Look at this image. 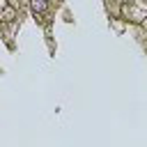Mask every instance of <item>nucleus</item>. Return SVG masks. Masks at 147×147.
<instances>
[{
	"mask_svg": "<svg viewBox=\"0 0 147 147\" xmlns=\"http://www.w3.org/2000/svg\"><path fill=\"white\" fill-rule=\"evenodd\" d=\"M126 16L136 23H140L142 18H147V0H131L126 7Z\"/></svg>",
	"mask_w": 147,
	"mask_h": 147,
	"instance_id": "nucleus-1",
	"label": "nucleus"
},
{
	"mask_svg": "<svg viewBox=\"0 0 147 147\" xmlns=\"http://www.w3.org/2000/svg\"><path fill=\"white\" fill-rule=\"evenodd\" d=\"M14 18H16V9H14V7H5V9L0 11V21L9 23V21H14Z\"/></svg>",
	"mask_w": 147,
	"mask_h": 147,
	"instance_id": "nucleus-2",
	"label": "nucleus"
},
{
	"mask_svg": "<svg viewBox=\"0 0 147 147\" xmlns=\"http://www.w3.org/2000/svg\"><path fill=\"white\" fill-rule=\"evenodd\" d=\"M30 5H32V11H34V14H44L46 7H48L46 0H30Z\"/></svg>",
	"mask_w": 147,
	"mask_h": 147,
	"instance_id": "nucleus-3",
	"label": "nucleus"
},
{
	"mask_svg": "<svg viewBox=\"0 0 147 147\" xmlns=\"http://www.w3.org/2000/svg\"><path fill=\"white\" fill-rule=\"evenodd\" d=\"M5 7H7V2H5V0H0V9H5Z\"/></svg>",
	"mask_w": 147,
	"mask_h": 147,
	"instance_id": "nucleus-4",
	"label": "nucleus"
},
{
	"mask_svg": "<svg viewBox=\"0 0 147 147\" xmlns=\"http://www.w3.org/2000/svg\"><path fill=\"white\" fill-rule=\"evenodd\" d=\"M126 2H131V0H126Z\"/></svg>",
	"mask_w": 147,
	"mask_h": 147,
	"instance_id": "nucleus-5",
	"label": "nucleus"
}]
</instances>
